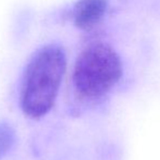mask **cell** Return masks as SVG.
Instances as JSON below:
<instances>
[{
	"label": "cell",
	"mask_w": 160,
	"mask_h": 160,
	"mask_svg": "<svg viewBox=\"0 0 160 160\" xmlns=\"http://www.w3.org/2000/svg\"><path fill=\"white\" fill-rule=\"evenodd\" d=\"M67 69L64 50L57 44L39 48L24 70L20 89V105L30 119L45 117L56 102Z\"/></svg>",
	"instance_id": "obj_1"
},
{
	"label": "cell",
	"mask_w": 160,
	"mask_h": 160,
	"mask_svg": "<svg viewBox=\"0 0 160 160\" xmlns=\"http://www.w3.org/2000/svg\"><path fill=\"white\" fill-rule=\"evenodd\" d=\"M122 74V62L116 50L106 44H94L78 57L72 81L78 95L93 100L109 93Z\"/></svg>",
	"instance_id": "obj_2"
},
{
	"label": "cell",
	"mask_w": 160,
	"mask_h": 160,
	"mask_svg": "<svg viewBox=\"0 0 160 160\" xmlns=\"http://www.w3.org/2000/svg\"><path fill=\"white\" fill-rule=\"evenodd\" d=\"M108 0H78L72 10L73 23L81 30H91L105 17Z\"/></svg>",
	"instance_id": "obj_3"
},
{
	"label": "cell",
	"mask_w": 160,
	"mask_h": 160,
	"mask_svg": "<svg viewBox=\"0 0 160 160\" xmlns=\"http://www.w3.org/2000/svg\"><path fill=\"white\" fill-rule=\"evenodd\" d=\"M15 141V134L8 123H0V159L11 149Z\"/></svg>",
	"instance_id": "obj_4"
}]
</instances>
